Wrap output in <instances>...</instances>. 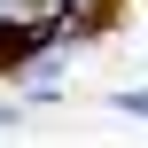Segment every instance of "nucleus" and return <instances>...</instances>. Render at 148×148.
Instances as JSON below:
<instances>
[{
  "label": "nucleus",
  "mask_w": 148,
  "mask_h": 148,
  "mask_svg": "<svg viewBox=\"0 0 148 148\" xmlns=\"http://www.w3.org/2000/svg\"><path fill=\"white\" fill-rule=\"evenodd\" d=\"M117 16H125V0H86V8L70 16V31H86V39H94V31H109Z\"/></svg>",
  "instance_id": "2"
},
{
  "label": "nucleus",
  "mask_w": 148,
  "mask_h": 148,
  "mask_svg": "<svg viewBox=\"0 0 148 148\" xmlns=\"http://www.w3.org/2000/svg\"><path fill=\"white\" fill-rule=\"evenodd\" d=\"M55 31H62L55 16H31V23H0V78H8V70H23V62H31V55L55 39Z\"/></svg>",
  "instance_id": "1"
}]
</instances>
